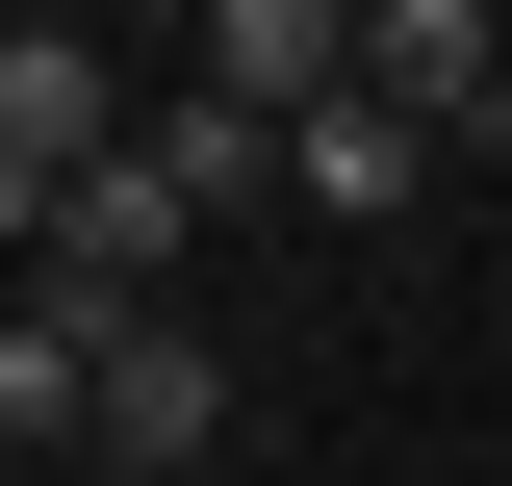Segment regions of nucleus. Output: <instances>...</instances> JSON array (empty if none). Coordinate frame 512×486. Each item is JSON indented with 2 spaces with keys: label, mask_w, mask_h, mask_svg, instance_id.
Returning <instances> with one entry per match:
<instances>
[{
  "label": "nucleus",
  "mask_w": 512,
  "mask_h": 486,
  "mask_svg": "<svg viewBox=\"0 0 512 486\" xmlns=\"http://www.w3.org/2000/svg\"><path fill=\"white\" fill-rule=\"evenodd\" d=\"M154 180H180V205H282V128H256V103H154Z\"/></svg>",
  "instance_id": "obj_6"
},
{
  "label": "nucleus",
  "mask_w": 512,
  "mask_h": 486,
  "mask_svg": "<svg viewBox=\"0 0 512 486\" xmlns=\"http://www.w3.org/2000/svg\"><path fill=\"white\" fill-rule=\"evenodd\" d=\"M77 26H154V0H77ZM180 26H205V0H180Z\"/></svg>",
  "instance_id": "obj_7"
},
{
  "label": "nucleus",
  "mask_w": 512,
  "mask_h": 486,
  "mask_svg": "<svg viewBox=\"0 0 512 486\" xmlns=\"http://www.w3.org/2000/svg\"><path fill=\"white\" fill-rule=\"evenodd\" d=\"M205 103H256V128L359 103V0H205Z\"/></svg>",
  "instance_id": "obj_4"
},
{
  "label": "nucleus",
  "mask_w": 512,
  "mask_h": 486,
  "mask_svg": "<svg viewBox=\"0 0 512 486\" xmlns=\"http://www.w3.org/2000/svg\"><path fill=\"white\" fill-rule=\"evenodd\" d=\"M282 205L384 231V205H436V128H410V103H308V128H282Z\"/></svg>",
  "instance_id": "obj_5"
},
{
  "label": "nucleus",
  "mask_w": 512,
  "mask_h": 486,
  "mask_svg": "<svg viewBox=\"0 0 512 486\" xmlns=\"http://www.w3.org/2000/svg\"><path fill=\"white\" fill-rule=\"evenodd\" d=\"M77 461H103V486H205V461H231V359H205L180 307L103 359V435H77Z\"/></svg>",
  "instance_id": "obj_3"
},
{
  "label": "nucleus",
  "mask_w": 512,
  "mask_h": 486,
  "mask_svg": "<svg viewBox=\"0 0 512 486\" xmlns=\"http://www.w3.org/2000/svg\"><path fill=\"white\" fill-rule=\"evenodd\" d=\"M128 154V77H103V26H77V0H26V26H0V205H77Z\"/></svg>",
  "instance_id": "obj_1"
},
{
  "label": "nucleus",
  "mask_w": 512,
  "mask_h": 486,
  "mask_svg": "<svg viewBox=\"0 0 512 486\" xmlns=\"http://www.w3.org/2000/svg\"><path fill=\"white\" fill-rule=\"evenodd\" d=\"M359 103H410L436 154L512 128V0H359Z\"/></svg>",
  "instance_id": "obj_2"
}]
</instances>
